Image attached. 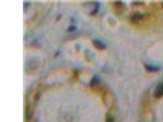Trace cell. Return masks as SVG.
<instances>
[{
	"mask_svg": "<svg viewBox=\"0 0 163 122\" xmlns=\"http://www.w3.org/2000/svg\"><path fill=\"white\" fill-rule=\"evenodd\" d=\"M147 18V16L140 12H135L131 16L130 20L133 24H138L144 22Z\"/></svg>",
	"mask_w": 163,
	"mask_h": 122,
	"instance_id": "obj_1",
	"label": "cell"
},
{
	"mask_svg": "<svg viewBox=\"0 0 163 122\" xmlns=\"http://www.w3.org/2000/svg\"><path fill=\"white\" fill-rule=\"evenodd\" d=\"M115 13L117 15H120L124 12L125 5L121 1H115L113 5Z\"/></svg>",
	"mask_w": 163,
	"mask_h": 122,
	"instance_id": "obj_2",
	"label": "cell"
},
{
	"mask_svg": "<svg viewBox=\"0 0 163 122\" xmlns=\"http://www.w3.org/2000/svg\"><path fill=\"white\" fill-rule=\"evenodd\" d=\"M154 95L157 98L163 97V83H159L156 86L154 90Z\"/></svg>",
	"mask_w": 163,
	"mask_h": 122,
	"instance_id": "obj_3",
	"label": "cell"
},
{
	"mask_svg": "<svg viewBox=\"0 0 163 122\" xmlns=\"http://www.w3.org/2000/svg\"><path fill=\"white\" fill-rule=\"evenodd\" d=\"M93 44L96 49L100 51H103L107 49L106 45L102 42L97 39L93 40Z\"/></svg>",
	"mask_w": 163,
	"mask_h": 122,
	"instance_id": "obj_4",
	"label": "cell"
},
{
	"mask_svg": "<svg viewBox=\"0 0 163 122\" xmlns=\"http://www.w3.org/2000/svg\"><path fill=\"white\" fill-rule=\"evenodd\" d=\"M100 83V79L97 76H95L93 77L90 82V86L92 88L98 86Z\"/></svg>",
	"mask_w": 163,
	"mask_h": 122,
	"instance_id": "obj_5",
	"label": "cell"
},
{
	"mask_svg": "<svg viewBox=\"0 0 163 122\" xmlns=\"http://www.w3.org/2000/svg\"><path fill=\"white\" fill-rule=\"evenodd\" d=\"M145 68L147 71L150 72H156L159 71L160 68L158 67L153 66V65H145L144 66Z\"/></svg>",
	"mask_w": 163,
	"mask_h": 122,
	"instance_id": "obj_6",
	"label": "cell"
},
{
	"mask_svg": "<svg viewBox=\"0 0 163 122\" xmlns=\"http://www.w3.org/2000/svg\"><path fill=\"white\" fill-rule=\"evenodd\" d=\"M32 117V111H31L30 108L28 105H27L26 109L25 118L27 121H29L30 119Z\"/></svg>",
	"mask_w": 163,
	"mask_h": 122,
	"instance_id": "obj_7",
	"label": "cell"
},
{
	"mask_svg": "<svg viewBox=\"0 0 163 122\" xmlns=\"http://www.w3.org/2000/svg\"><path fill=\"white\" fill-rule=\"evenodd\" d=\"M94 5H95V7H94V9L92 11H91V13H90L91 15L93 16L96 15L98 12L99 9L100 5L97 2L95 3Z\"/></svg>",
	"mask_w": 163,
	"mask_h": 122,
	"instance_id": "obj_8",
	"label": "cell"
},
{
	"mask_svg": "<svg viewBox=\"0 0 163 122\" xmlns=\"http://www.w3.org/2000/svg\"><path fill=\"white\" fill-rule=\"evenodd\" d=\"M106 122H114V118L111 116H108L106 119Z\"/></svg>",
	"mask_w": 163,
	"mask_h": 122,
	"instance_id": "obj_9",
	"label": "cell"
},
{
	"mask_svg": "<svg viewBox=\"0 0 163 122\" xmlns=\"http://www.w3.org/2000/svg\"><path fill=\"white\" fill-rule=\"evenodd\" d=\"M75 29H76V28H75V27L74 26H71L69 28V31H70L74 30Z\"/></svg>",
	"mask_w": 163,
	"mask_h": 122,
	"instance_id": "obj_10",
	"label": "cell"
},
{
	"mask_svg": "<svg viewBox=\"0 0 163 122\" xmlns=\"http://www.w3.org/2000/svg\"><path fill=\"white\" fill-rule=\"evenodd\" d=\"M162 7L163 9V3L162 4Z\"/></svg>",
	"mask_w": 163,
	"mask_h": 122,
	"instance_id": "obj_11",
	"label": "cell"
}]
</instances>
